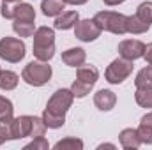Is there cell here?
<instances>
[{"label":"cell","instance_id":"cell-30","mask_svg":"<svg viewBox=\"0 0 152 150\" xmlns=\"http://www.w3.org/2000/svg\"><path fill=\"white\" fill-rule=\"evenodd\" d=\"M66 4H69V5H83V4H87L88 0H64Z\"/></svg>","mask_w":152,"mask_h":150},{"label":"cell","instance_id":"cell-11","mask_svg":"<svg viewBox=\"0 0 152 150\" xmlns=\"http://www.w3.org/2000/svg\"><path fill=\"white\" fill-rule=\"evenodd\" d=\"M143 51H145V44L138 39H126V41L118 42V53L122 58L134 62L136 58L143 57Z\"/></svg>","mask_w":152,"mask_h":150},{"label":"cell","instance_id":"cell-16","mask_svg":"<svg viewBox=\"0 0 152 150\" xmlns=\"http://www.w3.org/2000/svg\"><path fill=\"white\" fill-rule=\"evenodd\" d=\"M41 9H42L44 16H58L60 12H64L66 2L64 0H42Z\"/></svg>","mask_w":152,"mask_h":150},{"label":"cell","instance_id":"cell-26","mask_svg":"<svg viewBox=\"0 0 152 150\" xmlns=\"http://www.w3.org/2000/svg\"><path fill=\"white\" fill-rule=\"evenodd\" d=\"M48 141L44 140V136H39V138H34L27 147H25V150H48Z\"/></svg>","mask_w":152,"mask_h":150},{"label":"cell","instance_id":"cell-10","mask_svg":"<svg viewBox=\"0 0 152 150\" xmlns=\"http://www.w3.org/2000/svg\"><path fill=\"white\" fill-rule=\"evenodd\" d=\"M101 27L94 21V20H78L75 25V36L83 42H90L101 36Z\"/></svg>","mask_w":152,"mask_h":150},{"label":"cell","instance_id":"cell-31","mask_svg":"<svg viewBox=\"0 0 152 150\" xmlns=\"http://www.w3.org/2000/svg\"><path fill=\"white\" fill-rule=\"evenodd\" d=\"M106 5H118V4H122V2H126V0H103Z\"/></svg>","mask_w":152,"mask_h":150},{"label":"cell","instance_id":"cell-7","mask_svg":"<svg viewBox=\"0 0 152 150\" xmlns=\"http://www.w3.org/2000/svg\"><path fill=\"white\" fill-rule=\"evenodd\" d=\"M25 42L16 37H2L0 39V58L11 64H18L25 58Z\"/></svg>","mask_w":152,"mask_h":150},{"label":"cell","instance_id":"cell-21","mask_svg":"<svg viewBox=\"0 0 152 150\" xmlns=\"http://www.w3.org/2000/svg\"><path fill=\"white\" fill-rule=\"evenodd\" d=\"M81 149H83V141L80 138H71V136L55 143V150H81Z\"/></svg>","mask_w":152,"mask_h":150},{"label":"cell","instance_id":"cell-18","mask_svg":"<svg viewBox=\"0 0 152 150\" xmlns=\"http://www.w3.org/2000/svg\"><path fill=\"white\" fill-rule=\"evenodd\" d=\"M149 28H151V25L145 23V21H142L136 14H134V16H127L126 30H127L129 34H145Z\"/></svg>","mask_w":152,"mask_h":150},{"label":"cell","instance_id":"cell-28","mask_svg":"<svg viewBox=\"0 0 152 150\" xmlns=\"http://www.w3.org/2000/svg\"><path fill=\"white\" fill-rule=\"evenodd\" d=\"M143 58H145L149 64H152V42L145 46V51H143Z\"/></svg>","mask_w":152,"mask_h":150},{"label":"cell","instance_id":"cell-17","mask_svg":"<svg viewBox=\"0 0 152 150\" xmlns=\"http://www.w3.org/2000/svg\"><path fill=\"white\" fill-rule=\"evenodd\" d=\"M134 99H136L138 106H142V108H152V85L136 87Z\"/></svg>","mask_w":152,"mask_h":150},{"label":"cell","instance_id":"cell-19","mask_svg":"<svg viewBox=\"0 0 152 150\" xmlns=\"http://www.w3.org/2000/svg\"><path fill=\"white\" fill-rule=\"evenodd\" d=\"M12 30H14L20 37H30V36H34V32H36V25H34V21H20V20H14Z\"/></svg>","mask_w":152,"mask_h":150},{"label":"cell","instance_id":"cell-32","mask_svg":"<svg viewBox=\"0 0 152 150\" xmlns=\"http://www.w3.org/2000/svg\"><path fill=\"white\" fill-rule=\"evenodd\" d=\"M99 149H115V145H112V143H103V145H99Z\"/></svg>","mask_w":152,"mask_h":150},{"label":"cell","instance_id":"cell-13","mask_svg":"<svg viewBox=\"0 0 152 150\" xmlns=\"http://www.w3.org/2000/svg\"><path fill=\"white\" fill-rule=\"evenodd\" d=\"M87 60V53L81 48H69L62 53V62L69 67H80Z\"/></svg>","mask_w":152,"mask_h":150},{"label":"cell","instance_id":"cell-20","mask_svg":"<svg viewBox=\"0 0 152 150\" xmlns=\"http://www.w3.org/2000/svg\"><path fill=\"white\" fill-rule=\"evenodd\" d=\"M18 81H20V78H18L16 73H12V71H2L0 69V88L2 90H12V88H16Z\"/></svg>","mask_w":152,"mask_h":150},{"label":"cell","instance_id":"cell-25","mask_svg":"<svg viewBox=\"0 0 152 150\" xmlns=\"http://www.w3.org/2000/svg\"><path fill=\"white\" fill-rule=\"evenodd\" d=\"M136 131H138V136H140V141H142V143L152 145V127L151 125L140 124V127H138Z\"/></svg>","mask_w":152,"mask_h":150},{"label":"cell","instance_id":"cell-4","mask_svg":"<svg viewBox=\"0 0 152 150\" xmlns=\"http://www.w3.org/2000/svg\"><path fill=\"white\" fill-rule=\"evenodd\" d=\"M99 79V71L94 66H80L76 73V81L71 85V92L75 97H85L96 81Z\"/></svg>","mask_w":152,"mask_h":150},{"label":"cell","instance_id":"cell-14","mask_svg":"<svg viewBox=\"0 0 152 150\" xmlns=\"http://www.w3.org/2000/svg\"><path fill=\"white\" fill-rule=\"evenodd\" d=\"M118 141H120L122 149H126V150H136L140 145H142L140 136H138V131L133 129V127L124 129V131L118 134Z\"/></svg>","mask_w":152,"mask_h":150},{"label":"cell","instance_id":"cell-27","mask_svg":"<svg viewBox=\"0 0 152 150\" xmlns=\"http://www.w3.org/2000/svg\"><path fill=\"white\" fill-rule=\"evenodd\" d=\"M12 103L7 99V97H2L0 95V117H12Z\"/></svg>","mask_w":152,"mask_h":150},{"label":"cell","instance_id":"cell-1","mask_svg":"<svg viewBox=\"0 0 152 150\" xmlns=\"http://www.w3.org/2000/svg\"><path fill=\"white\" fill-rule=\"evenodd\" d=\"M73 101H75V95L67 88H60L50 97L46 110L42 111V117H41L48 129H58L66 124V113L71 108Z\"/></svg>","mask_w":152,"mask_h":150},{"label":"cell","instance_id":"cell-12","mask_svg":"<svg viewBox=\"0 0 152 150\" xmlns=\"http://www.w3.org/2000/svg\"><path fill=\"white\" fill-rule=\"evenodd\" d=\"M94 104L101 111H110V110H113L115 104H117V95L112 90H104V88L97 90L94 94Z\"/></svg>","mask_w":152,"mask_h":150},{"label":"cell","instance_id":"cell-2","mask_svg":"<svg viewBox=\"0 0 152 150\" xmlns=\"http://www.w3.org/2000/svg\"><path fill=\"white\" fill-rule=\"evenodd\" d=\"M46 124L42 122V118L37 117H30V115H21L12 118V125H11V133H12V140H21V138H39L44 136L46 133Z\"/></svg>","mask_w":152,"mask_h":150},{"label":"cell","instance_id":"cell-9","mask_svg":"<svg viewBox=\"0 0 152 150\" xmlns=\"http://www.w3.org/2000/svg\"><path fill=\"white\" fill-rule=\"evenodd\" d=\"M133 60H127V58H115L113 62L106 67V71H104V78H106V81L108 83H112V85H118V83H122L124 79H127L129 74L133 73Z\"/></svg>","mask_w":152,"mask_h":150},{"label":"cell","instance_id":"cell-15","mask_svg":"<svg viewBox=\"0 0 152 150\" xmlns=\"http://www.w3.org/2000/svg\"><path fill=\"white\" fill-rule=\"evenodd\" d=\"M78 20H80V16H78L76 11L60 12L57 16V20H55V28H58V30H69V28H73L78 23Z\"/></svg>","mask_w":152,"mask_h":150},{"label":"cell","instance_id":"cell-33","mask_svg":"<svg viewBox=\"0 0 152 150\" xmlns=\"http://www.w3.org/2000/svg\"><path fill=\"white\" fill-rule=\"evenodd\" d=\"M4 2H9V4H14V2H20V0H4Z\"/></svg>","mask_w":152,"mask_h":150},{"label":"cell","instance_id":"cell-6","mask_svg":"<svg viewBox=\"0 0 152 150\" xmlns=\"http://www.w3.org/2000/svg\"><path fill=\"white\" fill-rule=\"evenodd\" d=\"M94 21L101 27V30L112 32L117 36L126 34V23H127V16L120 14V12H113V11H101L94 16Z\"/></svg>","mask_w":152,"mask_h":150},{"label":"cell","instance_id":"cell-29","mask_svg":"<svg viewBox=\"0 0 152 150\" xmlns=\"http://www.w3.org/2000/svg\"><path fill=\"white\" fill-rule=\"evenodd\" d=\"M140 124H147V125H151L152 127V111L147 113V115H143L142 120H140Z\"/></svg>","mask_w":152,"mask_h":150},{"label":"cell","instance_id":"cell-24","mask_svg":"<svg viewBox=\"0 0 152 150\" xmlns=\"http://www.w3.org/2000/svg\"><path fill=\"white\" fill-rule=\"evenodd\" d=\"M134 85L136 87H145V85H152V64L143 67L138 74H136V79H134Z\"/></svg>","mask_w":152,"mask_h":150},{"label":"cell","instance_id":"cell-22","mask_svg":"<svg viewBox=\"0 0 152 150\" xmlns=\"http://www.w3.org/2000/svg\"><path fill=\"white\" fill-rule=\"evenodd\" d=\"M11 125H12V117H0V145L12 140Z\"/></svg>","mask_w":152,"mask_h":150},{"label":"cell","instance_id":"cell-5","mask_svg":"<svg viewBox=\"0 0 152 150\" xmlns=\"http://www.w3.org/2000/svg\"><path fill=\"white\" fill-rule=\"evenodd\" d=\"M21 78L30 87H42L51 79V67L48 66V62L32 60L30 64L25 66V69L21 73Z\"/></svg>","mask_w":152,"mask_h":150},{"label":"cell","instance_id":"cell-8","mask_svg":"<svg viewBox=\"0 0 152 150\" xmlns=\"http://www.w3.org/2000/svg\"><path fill=\"white\" fill-rule=\"evenodd\" d=\"M2 16L5 20H20V21H34L36 20V11L30 4L27 2H16L14 5H11L9 2L2 4Z\"/></svg>","mask_w":152,"mask_h":150},{"label":"cell","instance_id":"cell-23","mask_svg":"<svg viewBox=\"0 0 152 150\" xmlns=\"http://www.w3.org/2000/svg\"><path fill=\"white\" fill-rule=\"evenodd\" d=\"M136 16H138L142 21L152 25V2H143V4H140L138 9H136Z\"/></svg>","mask_w":152,"mask_h":150},{"label":"cell","instance_id":"cell-3","mask_svg":"<svg viewBox=\"0 0 152 150\" xmlns=\"http://www.w3.org/2000/svg\"><path fill=\"white\" fill-rule=\"evenodd\" d=\"M34 57L41 62H48L55 55V32L50 27H39L34 32Z\"/></svg>","mask_w":152,"mask_h":150}]
</instances>
